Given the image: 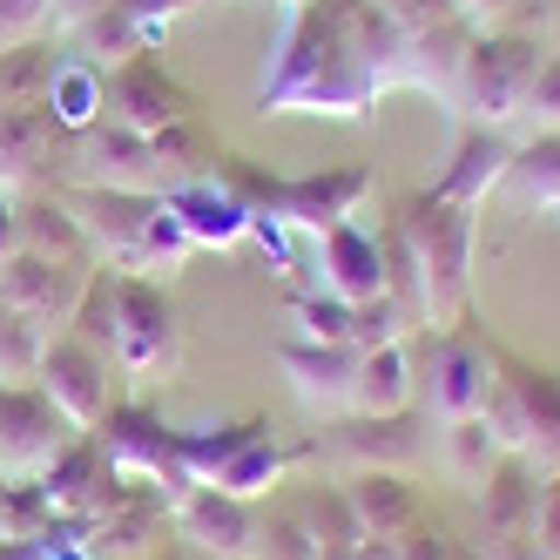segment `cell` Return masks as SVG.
Here are the masks:
<instances>
[{
	"mask_svg": "<svg viewBox=\"0 0 560 560\" xmlns=\"http://www.w3.org/2000/svg\"><path fill=\"white\" fill-rule=\"evenodd\" d=\"M378 95L365 89L345 27L331 14V0H304V8H284V42H277V61L257 89L264 115H365Z\"/></svg>",
	"mask_w": 560,
	"mask_h": 560,
	"instance_id": "6da1fadb",
	"label": "cell"
},
{
	"mask_svg": "<svg viewBox=\"0 0 560 560\" xmlns=\"http://www.w3.org/2000/svg\"><path fill=\"white\" fill-rule=\"evenodd\" d=\"M68 196L74 223H82L95 264L129 270V277H170L196 244L183 236V223L170 217L163 196L149 189H102V183H55Z\"/></svg>",
	"mask_w": 560,
	"mask_h": 560,
	"instance_id": "7a4b0ae2",
	"label": "cell"
},
{
	"mask_svg": "<svg viewBox=\"0 0 560 560\" xmlns=\"http://www.w3.org/2000/svg\"><path fill=\"white\" fill-rule=\"evenodd\" d=\"M392 230L406 236V250L419 264V284H425V331H446L466 317L472 304V236H479V217L466 203L439 189H419V196H398L392 203Z\"/></svg>",
	"mask_w": 560,
	"mask_h": 560,
	"instance_id": "3957f363",
	"label": "cell"
},
{
	"mask_svg": "<svg viewBox=\"0 0 560 560\" xmlns=\"http://www.w3.org/2000/svg\"><path fill=\"white\" fill-rule=\"evenodd\" d=\"M540 55L547 48L527 27H472V42L459 55V82H453V108L466 115V129H506L513 115H527Z\"/></svg>",
	"mask_w": 560,
	"mask_h": 560,
	"instance_id": "277c9868",
	"label": "cell"
},
{
	"mask_svg": "<svg viewBox=\"0 0 560 560\" xmlns=\"http://www.w3.org/2000/svg\"><path fill=\"white\" fill-rule=\"evenodd\" d=\"M479 419L493 425V439L506 453L534 459L540 472H560V372H540L527 358L500 351V372L487 385Z\"/></svg>",
	"mask_w": 560,
	"mask_h": 560,
	"instance_id": "5b68a950",
	"label": "cell"
},
{
	"mask_svg": "<svg viewBox=\"0 0 560 560\" xmlns=\"http://www.w3.org/2000/svg\"><path fill=\"white\" fill-rule=\"evenodd\" d=\"M493 372H500V345H487L466 317H459V325H446V331H419V365H412V378H419V406L425 412H439V419L479 412V406H487Z\"/></svg>",
	"mask_w": 560,
	"mask_h": 560,
	"instance_id": "8992f818",
	"label": "cell"
},
{
	"mask_svg": "<svg viewBox=\"0 0 560 560\" xmlns=\"http://www.w3.org/2000/svg\"><path fill=\"white\" fill-rule=\"evenodd\" d=\"M115 365L129 378H170L176 358H183V325H176V304L155 277H129L115 270Z\"/></svg>",
	"mask_w": 560,
	"mask_h": 560,
	"instance_id": "52a82bcc",
	"label": "cell"
},
{
	"mask_svg": "<svg viewBox=\"0 0 560 560\" xmlns=\"http://www.w3.org/2000/svg\"><path fill=\"white\" fill-rule=\"evenodd\" d=\"M74 439H82V425L42 385H0V479L8 487H34Z\"/></svg>",
	"mask_w": 560,
	"mask_h": 560,
	"instance_id": "ba28073f",
	"label": "cell"
},
{
	"mask_svg": "<svg viewBox=\"0 0 560 560\" xmlns=\"http://www.w3.org/2000/svg\"><path fill=\"white\" fill-rule=\"evenodd\" d=\"M102 115H108V122H122V129L155 136V129H170V122H189V115H196V95L163 68V55L142 48V55H129V61L102 68Z\"/></svg>",
	"mask_w": 560,
	"mask_h": 560,
	"instance_id": "9c48e42d",
	"label": "cell"
},
{
	"mask_svg": "<svg viewBox=\"0 0 560 560\" xmlns=\"http://www.w3.org/2000/svg\"><path fill=\"white\" fill-rule=\"evenodd\" d=\"M68 163H74V183H102V189H149L163 196L170 189V170L155 142L142 129H122V122H89L82 136H68Z\"/></svg>",
	"mask_w": 560,
	"mask_h": 560,
	"instance_id": "30bf717a",
	"label": "cell"
},
{
	"mask_svg": "<svg viewBox=\"0 0 560 560\" xmlns=\"http://www.w3.org/2000/svg\"><path fill=\"white\" fill-rule=\"evenodd\" d=\"M95 264L89 257H34V250H14L8 264H0V298H8L14 311H27L34 325L48 331H68L74 304H82Z\"/></svg>",
	"mask_w": 560,
	"mask_h": 560,
	"instance_id": "8fae6325",
	"label": "cell"
},
{
	"mask_svg": "<svg viewBox=\"0 0 560 560\" xmlns=\"http://www.w3.org/2000/svg\"><path fill=\"white\" fill-rule=\"evenodd\" d=\"M108 365H115V358L95 351L89 338L55 331L48 351H42V372H34V385H42L82 432H95V425L108 419Z\"/></svg>",
	"mask_w": 560,
	"mask_h": 560,
	"instance_id": "7c38bea8",
	"label": "cell"
},
{
	"mask_svg": "<svg viewBox=\"0 0 560 560\" xmlns=\"http://www.w3.org/2000/svg\"><path fill=\"white\" fill-rule=\"evenodd\" d=\"M378 189L372 170H325V176H277L270 196V223H298V230H338L358 217V203Z\"/></svg>",
	"mask_w": 560,
	"mask_h": 560,
	"instance_id": "4fadbf2b",
	"label": "cell"
},
{
	"mask_svg": "<svg viewBox=\"0 0 560 560\" xmlns=\"http://www.w3.org/2000/svg\"><path fill=\"white\" fill-rule=\"evenodd\" d=\"M176 540L217 560H257V506L223 487H189L176 500Z\"/></svg>",
	"mask_w": 560,
	"mask_h": 560,
	"instance_id": "5bb4252c",
	"label": "cell"
},
{
	"mask_svg": "<svg viewBox=\"0 0 560 560\" xmlns=\"http://www.w3.org/2000/svg\"><path fill=\"white\" fill-rule=\"evenodd\" d=\"M163 203H170V217L183 223V236H189L196 250H230V244H244V236H250V210L236 203L217 176H189V183L163 189Z\"/></svg>",
	"mask_w": 560,
	"mask_h": 560,
	"instance_id": "9a60e30c",
	"label": "cell"
},
{
	"mask_svg": "<svg viewBox=\"0 0 560 560\" xmlns=\"http://www.w3.org/2000/svg\"><path fill=\"white\" fill-rule=\"evenodd\" d=\"M317 277H325V298H345V304H365L385 291V250L365 223H338L317 236Z\"/></svg>",
	"mask_w": 560,
	"mask_h": 560,
	"instance_id": "2e32d148",
	"label": "cell"
},
{
	"mask_svg": "<svg viewBox=\"0 0 560 560\" xmlns=\"http://www.w3.org/2000/svg\"><path fill=\"white\" fill-rule=\"evenodd\" d=\"M277 365L291 372L298 398L317 412H351V378H358V351L351 345H311V338H291L277 345Z\"/></svg>",
	"mask_w": 560,
	"mask_h": 560,
	"instance_id": "e0dca14e",
	"label": "cell"
},
{
	"mask_svg": "<svg viewBox=\"0 0 560 560\" xmlns=\"http://www.w3.org/2000/svg\"><path fill=\"white\" fill-rule=\"evenodd\" d=\"M338 453H345L351 466H385V472H406V466H419V453H425L419 406H412V412H385V419H372V412H351V419L338 425Z\"/></svg>",
	"mask_w": 560,
	"mask_h": 560,
	"instance_id": "ac0fdd59",
	"label": "cell"
},
{
	"mask_svg": "<svg viewBox=\"0 0 560 560\" xmlns=\"http://www.w3.org/2000/svg\"><path fill=\"white\" fill-rule=\"evenodd\" d=\"M534 500H540V466L506 453L487 479H479V520H487V540H527L534 534Z\"/></svg>",
	"mask_w": 560,
	"mask_h": 560,
	"instance_id": "d6986e66",
	"label": "cell"
},
{
	"mask_svg": "<svg viewBox=\"0 0 560 560\" xmlns=\"http://www.w3.org/2000/svg\"><path fill=\"white\" fill-rule=\"evenodd\" d=\"M345 500H351V513H358V527H365V534H385V540H398L412 520H425L419 487H412L406 472H385V466H358L351 487H345Z\"/></svg>",
	"mask_w": 560,
	"mask_h": 560,
	"instance_id": "ffe728a7",
	"label": "cell"
},
{
	"mask_svg": "<svg viewBox=\"0 0 560 560\" xmlns=\"http://www.w3.org/2000/svg\"><path fill=\"white\" fill-rule=\"evenodd\" d=\"M419 406V378H412V345H372L358 351V378H351V412H412Z\"/></svg>",
	"mask_w": 560,
	"mask_h": 560,
	"instance_id": "44dd1931",
	"label": "cell"
},
{
	"mask_svg": "<svg viewBox=\"0 0 560 560\" xmlns=\"http://www.w3.org/2000/svg\"><path fill=\"white\" fill-rule=\"evenodd\" d=\"M506 163H513V142L500 129H466L459 149H453V163H446V176H439L432 189L453 196V203H466V210H479V203H487V189L506 183Z\"/></svg>",
	"mask_w": 560,
	"mask_h": 560,
	"instance_id": "7402d4cb",
	"label": "cell"
},
{
	"mask_svg": "<svg viewBox=\"0 0 560 560\" xmlns=\"http://www.w3.org/2000/svg\"><path fill=\"white\" fill-rule=\"evenodd\" d=\"M21 250H34V257H89L95 264V250H89V236L74 223L61 189H27L21 196Z\"/></svg>",
	"mask_w": 560,
	"mask_h": 560,
	"instance_id": "603a6c76",
	"label": "cell"
},
{
	"mask_svg": "<svg viewBox=\"0 0 560 560\" xmlns=\"http://www.w3.org/2000/svg\"><path fill=\"white\" fill-rule=\"evenodd\" d=\"M42 108H48V122H55L61 136H82L89 122H102V68H95L89 55H61V68H55Z\"/></svg>",
	"mask_w": 560,
	"mask_h": 560,
	"instance_id": "cb8c5ba5",
	"label": "cell"
},
{
	"mask_svg": "<svg viewBox=\"0 0 560 560\" xmlns=\"http://www.w3.org/2000/svg\"><path fill=\"white\" fill-rule=\"evenodd\" d=\"M291 506H298V520H304V534L317 540V560H338V553H351L358 540H365V527H358L345 487H304Z\"/></svg>",
	"mask_w": 560,
	"mask_h": 560,
	"instance_id": "d4e9b609",
	"label": "cell"
},
{
	"mask_svg": "<svg viewBox=\"0 0 560 560\" xmlns=\"http://www.w3.org/2000/svg\"><path fill=\"white\" fill-rule=\"evenodd\" d=\"M55 68H61V55H55V42H8L0 48V102L8 108H27V102H42L48 95V82H55Z\"/></svg>",
	"mask_w": 560,
	"mask_h": 560,
	"instance_id": "484cf974",
	"label": "cell"
},
{
	"mask_svg": "<svg viewBox=\"0 0 560 560\" xmlns=\"http://www.w3.org/2000/svg\"><path fill=\"white\" fill-rule=\"evenodd\" d=\"M500 189H513L527 210L560 203V129H547V136L527 142V149H513V163H506V183H500Z\"/></svg>",
	"mask_w": 560,
	"mask_h": 560,
	"instance_id": "4316f807",
	"label": "cell"
},
{
	"mask_svg": "<svg viewBox=\"0 0 560 560\" xmlns=\"http://www.w3.org/2000/svg\"><path fill=\"white\" fill-rule=\"evenodd\" d=\"M48 338H55L48 325H34L27 311H14L8 298H0V385H34Z\"/></svg>",
	"mask_w": 560,
	"mask_h": 560,
	"instance_id": "83f0119b",
	"label": "cell"
},
{
	"mask_svg": "<svg viewBox=\"0 0 560 560\" xmlns=\"http://www.w3.org/2000/svg\"><path fill=\"white\" fill-rule=\"evenodd\" d=\"M284 466H291V453L277 446L270 425H264V432L250 439V446H244V453H236V459L210 479V487H223V493H236V500H257V493H270L277 479H284Z\"/></svg>",
	"mask_w": 560,
	"mask_h": 560,
	"instance_id": "f1b7e54d",
	"label": "cell"
},
{
	"mask_svg": "<svg viewBox=\"0 0 560 560\" xmlns=\"http://www.w3.org/2000/svg\"><path fill=\"white\" fill-rule=\"evenodd\" d=\"M500 459H506V446L493 439V425L479 419V412H466V419H446V466H453V479L479 487V479H487Z\"/></svg>",
	"mask_w": 560,
	"mask_h": 560,
	"instance_id": "f546056e",
	"label": "cell"
},
{
	"mask_svg": "<svg viewBox=\"0 0 560 560\" xmlns=\"http://www.w3.org/2000/svg\"><path fill=\"white\" fill-rule=\"evenodd\" d=\"M257 560H317V540L304 534L298 506H277V513H257Z\"/></svg>",
	"mask_w": 560,
	"mask_h": 560,
	"instance_id": "4dcf8cb0",
	"label": "cell"
},
{
	"mask_svg": "<svg viewBox=\"0 0 560 560\" xmlns=\"http://www.w3.org/2000/svg\"><path fill=\"white\" fill-rule=\"evenodd\" d=\"M291 317L304 325L311 345H351V304L345 298H291Z\"/></svg>",
	"mask_w": 560,
	"mask_h": 560,
	"instance_id": "1f68e13d",
	"label": "cell"
},
{
	"mask_svg": "<svg viewBox=\"0 0 560 560\" xmlns=\"http://www.w3.org/2000/svg\"><path fill=\"white\" fill-rule=\"evenodd\" d=\"M108 8L136 27V42H142V48H163V34L196 8V0H108Z\"/></svg>",
	"mask_w": 560,
	"mask_h": 560,
	"instance_id": "d6a6232c",
	"label": "cell"
},
{
	"mask_svg": "<svg viewBox=\"0 0 560 560\" xmlns=\"http://www.w3.org/2000/svg\"><path fill=\"white\" fill-rule=\"evenodd\" d=\"M527 122L547 136L560 129V55H540V74H534V95H527Z\"/></svg>",
	"mask_w": 560,
	"mask_h": 560,
	"instance_id": "836d02e7",
	"label": "cell"
},
{
	"mask_svg": "<svg viewBox=\"0 0 560 560\" xmlns=\"http://www.w3.org/2000/svg\"><path fill=\"white\" fill-rule=\"evenodd\" d=\"M378 8L406 27V34H425V27H446V21H466L459 0H378Z\"/></svg>",
	"mask_w": 560,
	"mask_h": 560,
	"instance_id": "e575fe53",
	"label": "cell"
},
{
	"mask_svg": "<svg viewBox=\"0 0 560 560\" xmlns=\"http://www.w3.org/2000/svg\"><path fill=\"white\" fill-rule=\"evenodd\" d=\"M534 547H540V560H560V472H540V500H534Z\"/></svg>",
	"mask_w": 560,
	"mask_h": 560,
	"instance_id": "d590c367",
	"label": "cell"
},
{
	"mask_svg": "<svg viewBox=\"0 0 560 560\" xmlns=\"http://www.w3.org/2000/svg\"><path fill=\"white\" fill-rule=\"evenodd\" d=\"M48 8L55 0H0V48L8 42H34L48 27Z\"/></svg>",
	"mask_w": 560,
	"mask_h": 560,
	"instance_id": "8d00e7d4",
	"label": "cell"
},
{
	"mask_svg": "<svg viewBox=\"0 0 560 560\" xmlns=\"http://www.w3.org/2000/svg\"><path fill=\"white\" fill-rule=\"evenodd\" d=\"M459 540L446 527H432V520H412L406 534H398V560H453Z\"/></svg>",
	"mask_w": 560,
	"mask_h": 560,
	"instance_id": "74e56055",
	"label": "cell"
},
{
	"mask_svg": "<svg viewBox=\"0 0 560 560\" xmlns=\"http://www.w3.org/2000/svg\"><path fill=\"white\" fill-rule=\"evenodd\" d=\"M102 8H108V0H55V8H48V27H55V34H82Z\"/></svg>",
	"mask_w": 560,
	"mask_h": 560,
	"instance_id": "f35d334b",
	"label": "cell"
},
{
	"mask_svg": "<svg viewBox=\"0 0 560 560\" xmlns=\"http://www.w3.org/2000/svg\"><path fill=\"white\" fill-rule=\"evenodd\" d=\"M351 560H398V540H385V534H365L351 547Z\"/></svg>",
	"mask_w": 560,
	"mask_h": 560,
	"instance_id": "ab89813d",
	"label": "cell"
},
{
	"mask_svg": "<svg viewBox=\"0 0 560 560\" xmlns=\"http://www.w3.org/2000/svg\"><path fill=\"white\" fill-rule=\"evenodd\" d=\"M0 560H48V553H42V540H8L0 534Z\"/></svg>",
	"mask_w": 560,
	"mask_h": 560,
	"instance_id": "60d3db41",
	"label": "cell"
},
{
	"mask_svg": "<svg viewBox=\"0 0 560 560\" xmlns=\"http://www.w3.org/2000/svg\"><path fill=\"white\" fill-rule=\"evenodd\" d=\"M149 560H196V553H189V540H163V547H155Z\"/></svg>",
	"mask_w": 560,
	"mask_h": 560,
	"instance_id": "b9f144b4",
	"label": "cell"
},
{
	"mask_svg": "<svg viewBox=\"0 0 560 560\" xmlns=\"http://www.w3.org/2000/svg\"><path fill=\"white\" fill-rule=\"evenodd\" d=\"M277 8H304V0H277Z\"/></svg>",
	"mask_w": 560,
	"mask_h": 560,
	"instance_id": "7bdbcfd3",
	"label": "cell"
}]
</instances>
